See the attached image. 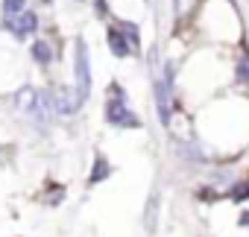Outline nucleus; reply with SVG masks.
<instances>
[{
	"instance_id": "f257e3e1",
	"label": "nucleus",
	"mask_w": 249,
	"mask_h": 237,
	"mask_svg": "<svg viewBox=\"0 0 249 237\" xmlns=\"http://www.w3.org/2000/svg\"><path fill=\"white\" fill-rule=\"evenodd\" d=\"M76 94L79 100H88L91 94V65H88V47L82 38H76Z\"/></svg>"
},
{
	"instance_id": "f03ea898",
	"label": "nucleus",
	"mask_w": 249,
	"mask_h": 237,
	"mask_svg": "<svg viewBox=\"0 0 249 237\" xmlns=\"http://www.w3.org/2000/svg\"><path fill=\"white\" fill-rule=\"evenodd\" d=\"M106 120L111 123V126H126V129H138L141 126V120H138V114H132L129 108H126V102L123 100H108V105H106Z\"/></svg>"
},
{
	"instance_id": "7ed1b4c3",
	"label": "nucleus",
	"mask_w": 249,
	"mask_h": 237,
	"mask_svg": "<svg viewBox=\"0 0 249 237\" xmlns=\"http://www.w3.org/2000/svg\"><path fill=\"white\" fill-rule=\"evenodd\" d=\"M9 30H15V35L18 38H24V35H30V33H36V27H38V18H36V12H21L18 18H12L9 24H6Z\"/></svg>"
},
{
	"instance_id": "20e7f679",
	"label": "nucleus",
	"mask_w": 249,
	"mask_h": 237,
	"mask_svg": "<svg viewBox=\"0 0 249 237\" xmlns=\"http://www.w3.org/2000/svg\"><path fill=\"white\" fill-rule=\"evenodd\" d=\"M79 105H82V100H79L76 91H71V88H59V91H56V108H59L62 114H73Z\"/></svg>"
},
{
	"instance_id": "39448f33",
	"label": "nucleus",
	"mask_w": 249,
	"mask_h": 237,
	"mask_svg": "<svg viewBox=\"0 0 249 237\" xmlns=\"http://www.w3.org/2000/svg\"><path fill=\"white\" fill-rule=\"evenodd\" d=\"M108 47H111V53H114L117 59L129 56V44H126V38L120 35V30H117V27H114V30H108Z\"/></svg>"
},
{
	"instance_id": "423d86ee",
	"label": "nucleus",
	"mask_w": 249,
	"mask_h": 237,
	"mask_svg": "<svg viewBox=\"0 0 249 237\" xmlns=\"http://www.w3.org/2000/svg\"><path fill=\"white\" fill-rule=\"evenodd\" d=\"M33 56H36L38 65H50V62H53V50H50L47 41H36V44H33Z\"/></svg>"
},
{
	"instance_id": "0eeeda50",
	"label": "nucleus",
	"mask_w": 249,
	"mask_h": 237,
	"mask_svg": "<svg viewBox=\"0 0 249 237\" xmlns=\"http://www.w3.org/2000/svg\"><path fill=\"white\" fill-rule=\"evenodd\" d=\"M24 12V0H3V21L9 24L12 18H18Z\"/></svg>"
},
{
	"instance_id": "6e6552de",
	"label": "nucleus",
	"mask_w": 249,
	"mask_h": 237,
	"mask_svg": "<svg viewBox=\"0 0 249 237\" xmlns=\"http://www.w3.org/2000/svg\"><path fill=\"white\" fill-rule=\"evenodd\" d=\"M108 176V161L106 158H97V164H94V173H91V182L97 185V182H103Z\"/></svg>"
},
{
	"instance_id": "1a4fd4ad",
	"label": "nucleus",
	"mask_w": 249,
	"mask_h": 237,
	"mask_svg": "<svg viewBox=\"0 0 249 237\" xmlns=\"http://www.w3.org/2000/svg\"><path fill=\"white\" fill-rule=\"evenodd\" d=\"M120 35L129 38L132 44H138V27H135V24H120Z\"/></svg>"
},
{
	"instance_id": "9d476101",
	"label": "nucleus",
	"mask_w": 249,
	"mask_h": 237,
	"mask_svg": "<svg viewBox=\"0 0 249 237\" xmlns=\"http://www.w3.org/2000/svg\"><path fill=\"white\" fill-rule=\"evenodd\" d=\"M237 76L243 85H249V56H240V68H237Z\"/></svg>"
},
{
	"instance_id": "9b49d317",
	"label": "nucleus",
	"mask_w": 249,
	"mask_h": 237,
	"mask_svg": "<svg viewBox=\"0 0 249 237\" xmlns=\"http://www.w3.org/2000/svg\"><path fill=\"white\" fill-rule=\"evenodd\" d=\"M156 205H159V196L150 199V208H147V228H156Z\"/></svg>"
},
{
	"instance_id": "f8f14e48",
	"label": "nucleus",
	"mask_w": 249,
	"mask_h": 237,
	"mask_svg": "<svg viewBox=\"0 0 249 237\" xmlns=\"http://www.w3.org/2000/svg\"><path fill=\"white\" fill-rule=\"evenodd\" d=\"M229 196H231L234 202H240V199H246V196H249V185H234Z\"/></svg>"
},
{
	"instance_id": "ddd939ff",
	"label": "nucleus",
	"mask_w": 249,
	"mask_h": 237,
	"mask_svg": "<svg viewBox=\"0 0 249 237\" xmlns=\"http://www.w3.org/2000/svg\"><path fill=\"white\" fill-rule=\"evenodd\" d=\"M185 3H191V0H179V9H176V12H179V15H185V9H188V6H185Z\"/></svg>"
},
{
	"instance_id": "4468645a",
	"label": "nucleus",
	"mask_w": 249,
	"mask_h": 237,
	"mask_svg": "<svg viewBox=\"0 0 249 237\" xmlns=\"http://www.w3.org/2000/svg\"><path fill=\"white\" fill-rule=\"evenodd\" d=\"M240 225H249V211H246V214L240 217Z\"/></svg>"
}]
</instances>
